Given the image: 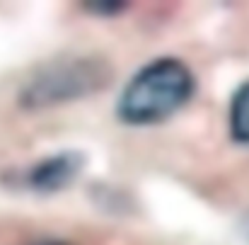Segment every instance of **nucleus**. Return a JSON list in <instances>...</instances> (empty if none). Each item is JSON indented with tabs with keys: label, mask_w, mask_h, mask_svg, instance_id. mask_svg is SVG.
Instances as JSON below:
<instances>
[{
	"label": "nucleus",
	"mask_w": 249,
	"mask_h": 245,
	"mask_svg": "<svg viewBox=\"0 0 249 245\" xmlns=\"http://www.w3.org/2000/svg\"><path fill=\"white\" fill-rule=\"evenodd\" d=\"M111 81L114 66L104 54H56L24 76L17 90V104L27 112L53 109L104 92Z\"/></svg>",
	"instance_id": "1"
},
{
	"label": "nucleus",
	"mask_w": 249,
	"mask_h": 245,
	"mask_svg": "<svg viewBox=\"0 0 249 245\" xmlns=\"http://www.w3.org/2000/svg\"><path fill=\"white\" fill-rule=\"evenodd\" d=\"M196 92L194 71L174 56L138 68L116 100V117L126 126H155L174 117Z\"/></svg>",
	"instance_id": "2"
},
{
	"label": "nucleus",
	"mask_w": 249,
	"mask_h": 245,
	"mask_svg": "<svg viewBox=\"0 0 249 245\" xmlns=\"http://www.w3.org/2000/svg\"><path fill=\"white\" fill-rule=\"evenodd\" d=\"M85 156L80 151H61L46 156L19 172V182L24 189L36 194H56L68 189L83 172Z\"/></svg>",
	"instance_id": "3"
},
{
	"label": "nucleus",
	"mask_w": 249,
	"mask_h": 245,
	"mask_svg": "<svg viewBox=\"0 0 249 245\" xmlns=\"http://www.w3.org/2000/svg\"><path fill=\"white\" fill-rule=\"evenodd\" d=\"M228 126H230L232 141L249 148V81L242 82L230 100Z\"/></svg>",
	"instance_id": "4"
},
{
	"label": "nucleus",
	"mask_w": 249,
	"mask_h": 245,
	"mask_svg": "<svg viewBox=\"0 0 249 245\" xmlns=\"http://www.w3.org/2000/svg\"><path fill=\"white\" fill-rule=\"evenodd\" d=\"M78 7L85 15H92V17H116V15H124L128 10V2H124V0H89V2H80Z\"/></svg>",
	"instance_id": "5"
},
{
	"label": "nucleus",
	"mask_w": 249,
	"mask_h": 245,
	"mask_svg": "<svg viewBox=\"0 0 249 245\" xmlns=\"http://www.w3.org/2000/svg\"><path fill=\"white\" fill-rule=\"evenodd\" d=\"M19 245H78V243L66 241V238H36V241H27V243Z\"/></svg>",
	"instance_id": "6"
}]
</instances>
